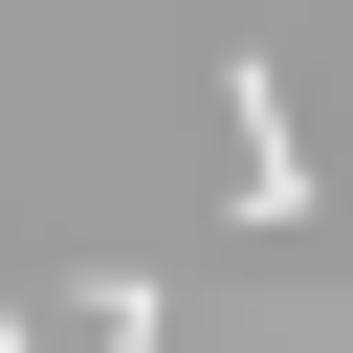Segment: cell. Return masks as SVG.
<instances>
[{
	"mask_svg": "<svg viewBox=\"0 0 353 353\" xmlns=\"http://www.w3.org/2000/svg\"><path fill=\"white\" fill-rule=\"evenodd\" d=\"M221 132H243V221H309V132H287V66L265 44L221 66Z\"/></svg>",
	"mask_w": 353,
	"mask_h": 353,
	"instance_id": "6da1fadb",
	"label": "cell"
},
{
	"mask_svg": "<svg viewBox=\"0 0 353 353\" xmlns=\"http://www.w3.org/2000/svg\"><path fill=\"white\" fill-rule=\"evenodd\" d=\"M154 331H176V309H154L132 265H88V331H44V309H0V353H154Z\"/></svg>",
	"mask_w": 353,
	"mask_h": 353,
	"instance_id": "7a4b0ae2",
	"label": "cell"
}]
</instances>
